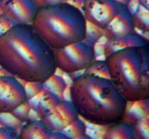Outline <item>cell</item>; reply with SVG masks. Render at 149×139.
<instances>
[{
	"instance_id": "6",
	"label": "cell",
	"mask_w": 149,
	"mask_h": 139,
	"mask_svg": "<svg viewBox=\"0 0 149 139\" xmlns=\"http://www.w3.org/2000/svg\"><path fill=\"white\" fill-rule=\"evenodd\" d=\"M127 6L116 0H84L81 11L87 23L103 30Z\"/></svg>"
},
{
	"instance_id": "1",
	"label": "cell",
	"mask_w": 149,
	"mask_h": 139,
	"mask_svg": "<svg viewBox=\"0 0 149 139\" xmlns=\"http://www.w3.org/2000/svg\"><path fill=\"white\" fill-rule=\"evenodd\" d=\"M0 67L25 83H44L58 70L55 50L31 24L23 23L0 36Z\"/></svg>"
},
{
	"instance_id": "8",
	"label": "cell",
	"mask_w": 149,
	"mask_h": 139,
	"mask_svg": "<svg viewBox=\"0 0 149 139\" xmlns=\"http://www.w3.org/2000/svg\"><path fill=\"white\" fill-rule=\"evenodd\" d=\"M37 9L33 0H2L0 1L1 13L16 24H31Z\"/></svg>"
},
{
	"instance_id": "3",
	"label": "cell",
	"mask_w": 149,
	"mask_h": 139,
	"mask_svg": "<svg viewBox=\"0 0 149 139\" xmlns=\"http://www.w3.org/2000/svg\"><path fill=\"white\" fill-rule=\"evenodd\" d=\"M109 79L127 102L149 98V43L105 56Z\"/></svg>"
},
{
	"instance_id": "13",
	"label": "cell",
	"mask_w": 149,
	"mask_h": 139,
	"mask_svg": "<svg viewBox=\"0 0 149 139\" xmlns=\"http://www.w3.org/2000/svg\"><path fill=\"white\" fill-rule=\"evenodd\" d=\"M38 97L36 102L29 106L35 111L39 119H42L49 114L61 100L56 94L45 88L38 94Z\"/></svg>"
},
{
	"instance_id": "29",
	"label": "cell",
	"mask_w": 149,
	"mask_h": 139,
	"mask_svg": "<svg viewBox=\"0 0 149 139\" xmlns=\"http://www.w3.org/2000/svg\"><path fill=\"white\" fill-rule=\"evenodd\" d=\"M2 1V0H0V1Z\"/></svg>"
},
{
	"instance_id": "22",
	"label": "cell",
	"mask_w": 149,
	"mask_h": 139,
	"mask_svg": "<svg viewBox=\"0 0 149 139\" xmlns=\"http://www.w3.org/2000/svg\"><path fill=\"white\" fill-rule=\"evenodd\" d=\"M31 107L29 106V103L27 102L26 104H23L22 106H20V107H18L17 109H16L14 111L11 113V115H13V117L15 119H17L18 121H20V122H26L27 121V119L29 117V113L31 111Z\"/></svg>"
},
{
	"instance_id": "5",
	"label": "cell",
	"mask_w": 149,
	"mask_h": 139,
	"mask_svg": "<svg viewBox=\"0 0 149 139\" xmlns=\"http://www.w3.org/2000/svg\"><path fill=\"white\" fill-rule=\"evenodd\" d=\"M57 69L71 75L84 71L95 59V43L85 39L55 50Z\"/></svg>"
},
{
	"instance_id": "10",
	"label": "cell",
	"mask_w": 149,
	"mask_h": 139,
	"mask_svg": "<svg viewBox=\"0 0 149 139\" xmlns=\"http://www.w3.org/2000/svg\"><path fill=\"white\" fill-rule=\"evenodd\" d=\"M135 30L132 12L128 5L103 29V37L106 39H112Z\"/></svg>"
},
{
	"instance_id": "18",
	"label": "cell",
	"mask_w": 149,
	"mask_h": 139,
	"mask_svg": "<svg viewBox=\"0 0 149 139\" xmlns=\"http://www.w3.org/2000/svg\"><path fill=\"white\" fill-rule=\"evenodd\" d=\"M68 85L62 77L53 74L43 83V88L55 93L57 95L63 94L66 90Z\"/></svg>"
},
{
	"instance_id": "2",
	"label": "cell",
	"mask_w": 149,
	"mask_h": 139,
	"mask_svg": "<svg viewBox=\"0 0 149 139\" xmlns=\"http://www.w3.org/2000/svg\"><path fill=\"white\" fill-rule=\"evenodd\" d=\"M70 98L79 117L107 127L123 119L127 101L109 78L82 73L72 79Z\"/></svg>"
},
{
	"instance_id": "21",
	"label": "cell",
	"mask_w": 149,
	"mask_h": 139,
	"mask_svg": "<svg viewBox=\"0 0 149 139\" xmlns=\"http://www.w3.org/2000/svg\"><path fill=\"white\" fill-rule=\"evenodd\" d=\"M24 88L28 100H30L36 97L44 89L43 83L27 82L24 85Z\"/></svg>"
},
{
	"instance_id": "4",
	"label": "cell",
	"mask_w": 149,
	"mask_h": 139,
	"mask_svg": "<svg viewBox=\"0 0 149 139\" xmlns=\"http://www.w3.org/2000/svg\"><path fill=\"white\" fill-rule=\"evenodd\" d=\"M31 24L54 50L84 40L87 35L82 11L68 1L39 7Z\"/></svg>"
},
{
	"instance_id": "11",
	"label": "cell",
	"mask_w": 149,
	"mask_h": 139,
	"mask_svg": "<svg viewBox=\"0 0 149 139\" xmlns=\"http://www.w3.org/2000/svg\"><path fill=\"white\" fill-rule=\"evenodd\" d=\"M147 43H149L148 39L134 30L114 39H106V43L103 46V54L104 56H106L113 52L125 48L134 46H141Z\"/></svg>"
},
{
	"instance_id": "20",
	"label": "cell",
	"mask_w": 149,
	"mask_h": 139,
	"mask_svg": "<svg viewBox=\"0 0 149 139\" xmlns=\"http://www.w3.org/2000/svg\"><path fill=\"white\" fill-rule=\"evenodd\" d=\"M133 127L134 139L149 138V117H146L135 123Z\"/></svg>"
},
{
	"instance_id": "19",
	"label": "cell",
	"mask_w": 149,
	"mask_h": 139,
	"mask_svg": "<svg viewBox=\"0 0 149 139\" xmlns=\"http://www.w3.org/2000/svg\"><path fill=\"white\" fill-rule=\"evenodd\" d=\"M83 73L90 74L102 78H109V72L108 69L107 64L106 61L95 59L86 70H84Z\"/></svg>"
},
{
	"instance_id": "26",
	"label": "cell",
	"mask_w": 149,
	"mask_h": 139,
	"mask_svg": "<svg viewBox=\"0 0 149 139\" xmlns=\"http://www.w3.org/2000/svg\"><path fill=\"white\" fill-rule=\"evenodd\" d=\"M84 0H68V2L71 3V4L74 5L75 7H78L80 9V7H82L83 4H84Z\"/></svg>"
},
{
	"instance_id": "7",
	"label": "cell",
	"mask_w": 149,
	"mask_h": 139,
	"mask_svg": "<svg viewBox=\"0 0 149 139\" xmlns=\"http://www.w3.org/2000/svg\"><path fill=\"white\" fill-rule=\"evenodd\" d=\"M28 101L24 85L17 78L0 75V114H11Z\"/></svg>"
},
{
	"instance_id": "15",
	"label": "cell",
	"mask_w": 149,
	"mask_h": 139,
	"mask_svg": "<svg viewBox=\"0 0 149 139\" xmlns=\"http://www.w3.org/2000/svg\"><path fill=\"white\" fill-rule=\"evenodd\" d=\"M103 139H134L133 127L122 120L106 127Z\"/></svg>"
},
{
	"instance_id": "14",
	"label": "cell",
	"mask_w": 149,
	"mask_h": 139,
	"mask_svg": "<svg viewBox=\"0 0 149 139\" xmlns=\"http://www.w3.org/2000/svg\"><path fill=\"white\" fill-rule=\"evenodd\" d=\"M127 108L122 120H125L131 125H134L139 120L149 116L148 99L129 102Z\"/></svg>"
},
{
	"instance_id": "24",
	"label": "cell",
	"mask_w": 149,
	"mask_h": 139,
	"mask_svg": "<svg viewBox=\"0 0 149 139\" xmlns=\"http://www.w3.org/2000/svg\"><path fill=\"white\" fill-rule=\"evenodd\" d=\"M15 24L16 23L14 21L1 13L0 14V36L10 30Z\"/></svg>"
},
{
	"instance_id": "9",
	"label": "cell",
	"mask_w": 149,
	"mask_h": 139,
	"mask_svg": "<svg viewBox=\"0 0 149 139\" xmlns=\"http://www.w3.org/2000/svg\"><path fill=\"white\" fill-rule=\"evenodd\" d=\"M79 117L71 101L61 99L55 108L41 120L53 132H62Z\"/></svg>"
},
{
	"instance_id": "17",
	"label": "cell",
	"mask_w": 149,
	"mask_h": 139,
	"mask_svg": "<svg viewBox=\"0 0 149 139\" xmlns=\"http://www.w3.org/2000/svg\"><path fill=\"white\" fill-rule=\"evenodd\" d=\"M133 23L135 29L141 30L143 33H148L149 22H148V10L141 6H138L135 12L132 13Z\"/></svg>"
},
{
	"instance_id": "16",
	"label": "cell",
	"mask_w": 149,
	"mask_h": 139,
	"mask_svg": "<svg viewBox=\"0 0 149 139\" xmlns=\"http://www.w3.org/2000/svg\"><path fill=\"white\" fill-rule=\"evenodd\" d=\"M62 133L67 137V138H90L86 133V125L82 120L78 119L67 126L62 131Z\"/></svg>"
},
{
	"instance_id": "25",
	"label": "cell",
	"mask_w": 149,
	"mask_h": 139,
	"mask_svg": "<svg viewBox=\"0 0 149 139\" xmlns=\"http://www.w3.org/2000/svg\"><path fill=\"white\" fill-rule=\"evenodd\" d=\"M37 7H42L44 6L51 5V4H58V3H62L68 1V0H33Z\"/></svg>"
},
{
	"instance_id": "23",
	"label": "cell",
	"mask_w": 149,
	"mask_h": 139,
	"mask_svg": "<svg viewBox=\"0 0 149 139\" xmlns=\"http://www.w3.org/2000/svg\"><path fill=\"white\" fill-rule=\"evenodd\" d=\"M19 138V133L15 127L3 125L0 127V139Z\"/></svg>"
},
{
	"instance_id": "27",
	"label": "cell",
	"mask_w": 149,
	"mask_h": 139,
	"mask_svg": "<svg viewBox=\"0 0 149 139\" xmlns=\"http://www.w3.org/2000/svg\"><path fill=\"white\" fill-rule=\"evenodd\" d=\"M138 2H139V5L141 6L142 7L145 8L146 10H148V0H138Z\"/></svg>"
},
{
	"instance_id": "12",
	"label": "cell",
	"mask_w": 149,
	"mask_h": 139,
	"mask_svg": "<svg viewBox=\"0 0 149 139\" xmlns=\"http://www.w3.org/2000/svg\"><path fill=\"white\" fill-rule=\"evenodd\" d=\"M53 133L41 119L27 120L20 129L19 138L49 139L52 138Z\"/></svg>"
},
{
	"instance_id": "28",
	"label": "cell",
	"mask_w": 149,
	"mask_h": 139,
	"mask_svg": "<svg viewBox=\"0 0 149 139\" xmlns=\"http://www.w3.org/2000/svg\"><path fill=\"white\" fill-rule=\"evenodd\" d=\"M116 1H119V2L122 3V4H127V5H129V4H130V2L131 0H116Z\"/></svg>"
}]
</instances>
